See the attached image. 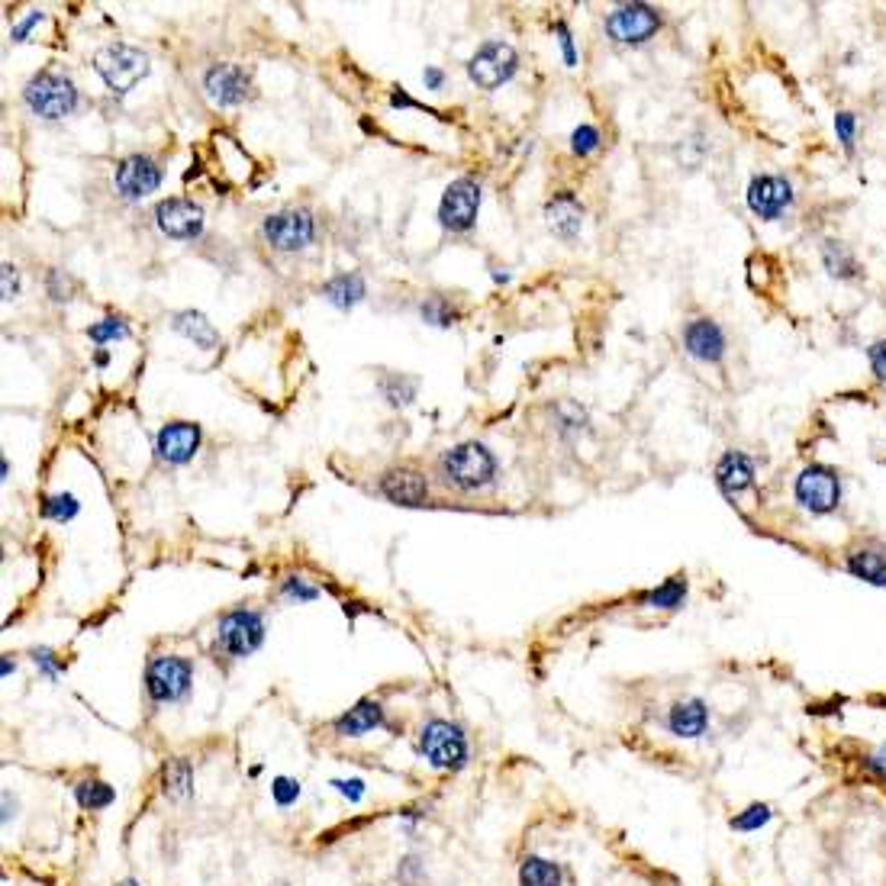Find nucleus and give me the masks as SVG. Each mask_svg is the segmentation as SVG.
I'll return each instance as SVG.
<instances>
[{
    "label": "nucleus",
    "instance_id": "f257e3e1",
    "mask_svg": "<svg viewBox=\"0 0 886 886\" xmlns=\"http://www.w3.org/2000/svg\"><path fill=\"white\" fill-rule=\"evenodd\" d=\"M416 751L429 767H435V771L442 774L464 771L471 761L468 735H464L461 725L448 719H429L416 735Z\"/></svg>",
    "mask_w": 886,
    "mask_h": 886
},
{
    "label": "nucleus",
    "instance_id": "f03ea898",
    "mask_svg": "<svg viewBox=\"0 0 886 886\" xmlns=\"http://www.w3.org/2000/svg\"><path fill=\"white\" fill-rule=\"evenodd\" d=\"M442 477L455 490H484L497 477V458L484 442H461L442 455Z\"/></svg>",
    "mask_w": 886,
    "mask_h": 886
},
{
    "label": "nucleus",
    "instance_id": "7ed1b4c3",
    "mask_svg": "<svg viewBox=\"0 0 886 886\" xmlns=\"http://www.w3.org/2000/svg\"><path fill=\"white\" fill-rule=\"evenodd\" d=\"M23 100L39 120H65L78 107V87L62 71H36L23 87Z\"/></svg>",
    "mask_w": 886,
    "mask_h": 886
},
{
    "label": "nucleus",
    "instance_id": "20e7f679",
    "mask_svg": "<svg viewBox=\"0 0 886 886\" xmlns=\"http://www.w3.org/2000/svg\"><path fill=\"white\" fill-rule=\"evenodd\" d=\"M265 642V616L252 606H236L226 609L216 622V648L226 658H249Z\"/></svg>",
    "mask_w": 886,
    "mask_h": 886
},
{
    "label": "nucleus",
    "instance_id": "39448f33",
    "mask_svg": "<svg viewBox=\"0 0 886 886\" xmlns=\"http://www.w3.org/2000/svg\"><path fill=\"white\" fill-rule=\"evenodd\" d=\"M94 71L107 84L110 94H129L149 75V55L136 46H126V42H113V46L94 55Z\"/></svg>",
    "mask_w": 886,
    "mask_h": 886
},
{
    "label": "nucleus",
    "instance_id": "423d86ee",
    "mask_svg": "<svg viewBox=\"0 0 886 886\" xmlns=\"http://www.w3.org/2000/svg\"><path fill=\"white\" fill-rule=\"evenodd\" d=\"M194 684V664L181 655H155L145 667V693L155 706L181 703Z\"/></svg>",
    "mask_w": 886,
    "mask_h": 886
},
{
    "label": "nucleus",
    "instance_id": "0eeeda50",
    "mask_svg": "<svg viewBox=\"0 0 886 886\" xmlns=\"http://www.w3.org/2000/svg\"><path fill=\"white\" fill-rule=\"evenodd\" d=\"M793 497L812 516H829L841 506V477L825 464H809L796 474Z\"/></svg>",
    "mask_w": 886,
    "mask_h": 886
},
{
    "label": "nucleus",
    "instance_id": "6e6552de",
    "mask_svg": "<svg viewBox=\"0 0 886 886\" xmlns=\"http://www.w3.org/2000/svg\"><path fill=\"white\" fill-rule=\"evenodd\" d=\"M516 71H519V55L510 42H500V39L484 42L468 62V78L477 87H484V91H497L506 81H513Z\"/></svg>",
    "mask_w": 886,
    "mask_h": 886
},
{
    "label": "nucleus",
    "instance_id": "1a4fd4ad",
    "mask_svg": "<svg viewBox=\"0 0 886 886\" xmlns=\"http://www.w3.org/2000/svg\"><path fill=\"white\" fill-rule=\"evenodd\" d=\"M261 236L274 252H303L313 245L316 223L310 210H278L265 216L261 223Z\"/></svg>",
    "mask_w": 886,
    "mask_h": 886
},
{
    "label": "nucleus",
    "instance_id": "9d476101",
    "mask_svg": "<svg viewBox=\"0 0 886 886\" xmlns=\"http://www.w3.org/2000/svg\"><path fill=\"white\" fill-rule=\"evenodd\" d=\"M165 181V168L158 165V158L152 155H126L120 165H116L113 184L116 194H120L126 203H139L145 197H152L158 187Z\"/></svg>",
    "mask_w": 886,
    "mask_h": 886
},
{
    "label": "nucleus",
    "instance_id": "9b49d317",
    "mask_svg": "<svg viewBox=\"0 0 886 886\" xmlns=\"http://www.w3.org/2000/svg\"><path fill=\"white\" fill-rule=\"evenodd\" d=\"M661 29V13L651 4H619L609 10L606 33L622 46H642Z\"/></svg>",
    "mask_w": 886,
    "mask_h": 886
},
{
    "label": "nucleus",
    "instance_id": "f8f14e48",
    "mask_svg": "<svg viewBox=\"0 0 886 886\" xmlns=\"http://www.w3.org/2000/svg\"><path fill=\"white\" fill-rule=\"evenodd\" d=\"M745 200H748V210L758 216V220L774 223L793 207L796 191L783 174H754V178L748 181Z\"/></svg>",
    "mask_w": 886,
    "mask_h": 886
},
{
    "label": "nucleus",
    "instance_id": "ddd939ff",
    "mask_svg": "<svg viewBox=\"0 0 886 886\" xmlns=\"http://www.w3.org/2000/svg\"><path fill=\"white\" fill-rule=\"evenodd\" d=\"M481 210V184L474 178H458L445 187L439 203V223L448 232H471Z\"/></svg>",
    "mask_w": 886,
    "mask_h": 886
},
{
    "label": "nucleus",
    "instance_id": "4468645a",
    "mask_svg": "<svg viewBox=\"0 0 886 886\" xmlns=\"http://www.w3.org/2000/svg\"><path fill=\"white\" fill-rule=\"evenodd\" d=\"M203 91L216 107H242L255 97L249 71L239 65H213L203 75Z\"/></svg>",
    "mask_w": 886,
    "mask_h": 886
},
{
    "label": "nucleus",
    "instance_id": "2eb2a0df",
    "mask_svg": "<svg viewBox=\"0 0 886 886\" xmlns=\"http://www.w3.org/2000/svg\"><path fill=\"white\" fill-rule=\"evenodd\" d=\"M155 226L162 229L168 239L191 242L203 232V210L200 203L187 197H165L155 207Z\"/></svg>",
    "mask_w": 886,
    "mask_h": 886
},
{
    "label": "nucleus",
    "instance_id": "dca6fc26",
    "mask_svg": "<svg viewBox=\"0 0 886 886\" xmlns=\"http://www.w3.org/2000/svg\"><path fill=\"white\" fill-rule=\"evenodd\" d=\"M200 439H203V432H200L197 423H187V419H174V423L158 429V435H155V455H158V461L174 464V468H178V464H187V461L197 455Z\"/></svg>",
    "mask_w": 886,
    "mask_h": 886
},
{
    "label": "nucleus",
    "instance_id": "f3484780",
    "mask_svg": "<svg viewBox=\"0 0 886 886\" xmlns=\"http://www.w3.org/2000/svg\"><path fill=\"white\" fill-rule=\"evenodd\" d=\"M377 490H381L384 500L397 503V506H423L429 500L426 474L416 468H406V464L384 471L381 481H377Z\"/></svg>",
    "mask_w": 886,
    "mask_h": 886
},
{
    "label": "nucleus",
    "instance_id": "a211bd4d",
    "mask_svg": "<svg viewBox=\"0 0 886 886\" xmlns=\"http://www.w3.org/2000/svg\"><path fill=\"white\" fill-rule=\"evenodd\" d=\"M725 348H729V342H725V332L716 319L700 316L684 326V352L703 361V365H719L725 358Z\"/></svg>",
    "mask_w": 886,
    "mask_h": 886
},
{
    "label": "nucleus",
    "instance_id": "6ab92c4d",
    "mask_svg": "<svg viewBox=\"0 0 886 886\" xmlns=\"http://www.w3.org/2000/svg\"><path fill=\"white\" fill-rule=\"evenodd\" d=\"M545 223L561 242H574L584 229V203L571 191H558L545 203Z\"/></svg>",
    "mask_w": 886,
    "mask_h": 886
},
{
    "label": "nucleus",
    "instance_id": "aec40b11",
    "mask_svg": "<svg viewBox=\"0 0 886 886\" xmlns=\"http://www.w3.org/2000/svg\"><path fill=\"white\" fill-rule=\"evenodd\" d=\"M709 722H713V713L703 700H677L671 709H667V732L674 738H684V742H693V738H703L709 732Z\"/></svg>",
    "mask_w": 886,
    "mask_h": 886
},
{
    "label": "nucleus",
    "instance_id": "412c9836",
    "mask_svg": "<svg viewBox=\"0 0 886 886\" xmlns=\"http://www.w3.org/2000/svg\"><path fill=\"white\" fill-rule=\"evenodd\" d=\"M758 481V464L745 452H725L716 461V484L729 500H735L738 493H745Z\"/></svg>",
    "mask_w": 886,
    "mask_h": 886
},
{
    "label": "nucleus",
    "instance_id": "4be33fe9",
    "mask_svg": "<svg viewBox=\"0 0 886 886\" xmlns=\"http://www.w3.org/2000/svg\"><path fill=\"white\" fill-rule=\"evenodd\" d=\"M384 722H387V716H384L381 700H371V696H365V700H358L352 709H345V713L332 722V732L342 735V738H365V735L381 729Z\"/></svg>",
    "mask_w": 886,
    "mask_h": 886
},
{
    "label": "nucleus",
    "instance_id": "5701e85b",
    "mask_svg": "<svg viewBox=\"0 0 886 886\" xmlns=\"http://www.w3.org/2000/svg\"><path fill=\"white\" fill-rule=\"evenodd\" d=\"M841 568H845L851 577L864 580V584L870 587H886V555L880 548H854L845 555V561H841Z\"/></svg>",
    "mask_w": 886,
    "mask_h": 886
},
{
    "label": "nucleus",
    "instance_id": "b1692460",
    "mask_svg": "<svg viewBox=\"0 0 886 886\" xmlns=\"http://www.w3.org/2000/svg\"><path fill=\"white\" fill-rule=\"evenodd\" d=\"M171 329L181 332L184 339H191L197 348H203V352H213V348L220 345V332H216V326L200 310H181V313H174Z\"/></svg>",
    "mask_w": 886,
    "mask_h": 886
},
{
    "label": "nucleus",
    "instance_id": "393cba45",
    "mask_svg": "<svg viewBox=\"0 0 886 886\" xmlns=\"http://www.w3.org/2000/svg\"><path fill=\"white\" fill-rule=\"evenodd\" d=\"M519 886H568L564 867L542 854H526L519 861Z\"/></svg>",
    "mask_w": 886,
    "mask_h": 886
},
{
    "label": "nucleus",
    "instance_id": "a878e982",
    "mask_svg": "<svg viewBox=\"0 0 886 886\" xmlns=\"http://www.w3.org/2000/svg\"><path fill=\"white\" fill-rule=\"evenodd\" d=\"M368 287H365V278H361L358 271H342L336 274L332 281L323 284V297L332 303L336 310H352L358 307L361 300H365Z\"/></svg>",
    "mask_w": 886,
    "mask_h": 886
},
{
    "label": "nucleus",
    "instance_id": "bb28decb",
    "mask_svg": "<svg viewBox=\"0 0 886 886\" xmlns=\"http://www.w3.org/2000/svg\"><path fill=\"white\" fill-rule=\"evenodd\" d=\"M822 265L832 274L835 281H858L861 278V261L854 258V252L845 242L838 239H825L822 245Z\"/></svg>",
    "mask_w": 886,
    "mask_h": 886
},
{
    "label": "nucleus",
    "instance_id": "cd10ccee",
    "mask_svg": "<svg viewBox=\"0 0 886 886\" xmlns=\"http://www.w3.org/2000/svg\"><path fill=\"white\" fill-rule=\"evenodd\" d=\"M194 793V764L187 758H174L162 771V796L168 800H187Z\"/></svg>",
    "mask_w": 886,
    "mask_h": 886
},
{
    "label": "nucleus",
    "instance_id": "c85d7f7f",
    "mask_svg": "<svg viewBox=\"0 0 886 886\" xmlns=\"http://www.w3.org/2000/svg\"><path fill=\"white\" fill-rule=\"evenodd\" d=\"M684 603H687V580L684 577L664 580L661 587L648 590L642 597V606H651V609H680Z\"/></svg>",
    "mask_w": 886,
    "mask_h": 886
},
{
    "label": "nucleus",
    "instance_id": "c756f323",
    "mask_svg": "<svg viewBox=\"0 0 886 886\" xmlns=\"http://www.w3.org/2000/svg\"><path fill=\"white\" fill-rule=\"evenodd\" d=\"M377 390H381V397L390 403V406H410L416 400V390H419V381L416 377H406V374H384L381 381H377Z\"/></svg>",
    "mask_w": 886,
    "mask_h": 886
},
{
    "label": "nucleus",
    "instance_id": "7c9ffc66",
    "mask_svg": "<svg viewBox=\"0 0 886 886\" xmlns=\"http://www.w3.org/2000/svg\"><path fill=\"white\" fill-rule=\"evenodd\" d=\"M75 800H78V806L81 809H91V812H100V809H107L113 800H116V790L110 787L107 780H81V783H75Z\"/></svg>",
    "mask_w": 886,
    "mask_h": 886
},
{
    "label": "nucleus",
    "instance_id": "2f4dec72",
    "mask_svg": "<svg viewBox=\"0 0 886 886\" xmlns=\"http://www.w3.org/2000/svg\"><path fill=\"white\" fill-rule=\"evenodd\" d=\"M774 819V806L771 803H748L745 809H738L735 816L729 819L732 832H742V835H751V832H761L764 825H771Z\"/></svg>",
    "mask_w": 886,
    "mask_h": 886
},
{
    "label": "nucleus",
    "instance_id": "473e14b6",
    "mask_svg": "<svg viewBox=\"0 0 886 886\" xmlns=\"http://www.w3.org/2000/svg\"><path fill=\"white\" fill-rule=\"evenodd\" d=\"M419 316L426 319L429 326H439V329H448L458 323V307L448 297L442 294H432L429 300L419 303Z\"/></svg>",
    "mask_w": 886,
    "mask_h": 886
},
{
    "label": "nucleus",
    "instance_id": "72a5a7b5",
    "mask_svg": "<svg viewBox=\"0 0 886 886\" xmlns=\"http://www.w3.org/2000/svg\"><path fill=\"white\" fill-rule=\"evenodd\" d=\"M81 513V503L75 500V493H49L46 500H42V516L58 522V526H65V522H71Z\"/></svg>",
    "mask_w": 886,
    "mask_h": 886
},
{
    "label": "nucleus",
    "instance_id": "f704fd0d",
    "mask_svg": "<svg viewBox=\"0 0 886 886\" xmlns=\"http://www.w3.org/2000/svg\"><path fill=\"white\" fill-rule=\"evenodd\" d=\"M87 339H94L100 348L120 342V339H129V323L123 316H104V319H97L94 326H87Z\"/></svg>",
    "mask_w": 886,
    "mask_h": 886
},
{
    "label": "nucleus",
    "instance_id": "c9c22d12",
    "mask_svg": "<svg viewBox=\"0 0 886 886\" xmlns=\"http://www.w3.org/2000/svg\"><path fill=\"white\" fill-rule=\"evenodd\" d=\"M319 590L316 584H310V580H303L300 574H290V577H284V584H281V597L284 600H290V603H313V600H319Z\"/></svg>",
    "mask_w": 886,
    "mask_h": 886
},
{
    "label": "nucleus",
    "instance_id": "e433bc0d",
    "mask_svg": "<svg viewBox=\"0 0 886 886\" xmlns=\"http://www.w3.org/2000/svg\"><path fill=\"white\" fill-rule=\"evenodd\" d=\"M46 294L55 303L71 300V294H75V281H71V274L62 271V268H49L46 271Z\"/></svg>",
    "mask_w": 886,
    "mask_h": 886
},
{
    "label": "nucleus",
    "instance_id": "4c0bfd02",
    "mask_svg": "<svg viewBox=\"0 0 886 886\" xmlns=\"http://www.w3.org/2000/svg\"><path fill=\"white\" fill-rule=\"evenodd\" d=\"M600 149V129L597 126H590V123H584V126H577L574 133H571V152L574 155H590V152H597Z\"/></svg>",
    "mask_w": 886,
    "mask_h": 886
},
{
    "label": "nucleus",
    "instance_id": "58836bf2",
    "mask_svg": "<svg viewBox=\"0 0 886 886\" xmlns=\"http://www.w3.org/2000/svg\"><path fill=\"white\" fill-rule=\"evenodd\" d=\"M271 796H274V803H278L281 809L294 806L300 800V780H294V777H274L271 780Z\"/></svg>",
    "mask_w": 886,
    "mask_h": 886
},
{
    "label": "nucleus",
    "instance_id": "ea45409f",
    "mask_svg": "<svg viewBox=\"0 0 886 886\" xmlns=\"http://www.w3.org/2000/svg\"><path fill=\"white\" fill-rule=\"evenodd\" d=\"M835 136L841 142V149L845 152H854V139H858V120H854L851 110H841L835 113Z\"/></svg>",
    "mask_w": 886,
    "mask_h": 886
},
{
    "label": "nucleus",
    "instance_id": "a19ab883",
    "mask_svg": "<svg viewBox=\"0 0 886 886\" xmlns=\"http://www.w3.org/2000/svg\"><path fill=\"white\" fill-rule=\"evenodd\" d=\"M861 771L867 774V777H874L877 783H886V742L883 745H877L874 751H867V754H861Z\"/></svg>",
    "mask_w": 886,
    "mask_h": 886
},
{
    "label": "nucleus",
    "instance_id": "79ce46f5",
    "mask_svg": "<svg viewBox=\"0 0 886 886\" xmlns=\"http://www.w3.org/2000/svg\"><path fill=\"white\" fill-rule=\"evenodd\" d=\"M329 787L336 790L339 796H345L348 803H361V800H365V793H368L365 780H358V777H332Z\"/></svg>",
    "mask_w": 886,
    "mask_h": 886
},
{
    "label": "nucleus",
    "instance_id": "37998d69",
    "mask_svg": "<svg viewBox=\"0 0 886 886\" xmlns=\"http://www.w3.org/2000/svg\"><path fill=\"white\" fill-rule=\"evenodd\" d=\"M397 880H400L403 886H423V880H426L423 861H419L416 854H410V858H403L400 867H397Z\"/></svg>",
    "mask_w": 886,
    "mask_h": 886
},
{
    "label": "nucleus",
    "instance_id": "c03bdc74",
    "mask_svg": "<svg viewBox=\"0 0 886 886\" xmlns=\"http://www.w3.org/2000/svg\"><path fill=\"white\" fill-rule=\"evenodd\" d=\"M33 664L39 667V674L46 677V680H55L58 674H62V664H58L52 648H36L33 651Z\"/></svg>",
    "mask_w": 886,
    "mask_h": 886
},
{
    "label": "nucleus",
    "instance_id": "a18cd8bd",
    "mask_svg": "<svg viewBox=\"0 0 886 886\" xmlns=\"http://www.w3.org/2000/svg\"><path fill=\"white\" fill-rule=\"evenodd\" d=\"M0 290H4L7 303L20 297V271L17 265H10V261H4V268H0Z\"/></svg>",
    "mask_w": 886,
    "mask_h": 886
},
{
    "label": "nucleus",
    "instance_id": "49530a36",
    "mask_svg": "<svg viewBox=\"0 0 886 886\" xmlns=\"http://www.w3.org/2000/svg\"><path fill=\"white\" fill-rule=\"evenodd\" d=\"M867 358H870V371L880 384H886V339L867 345Z\"/></svg>",
    "mask_w": 886,
    "mask_h": 886
},
{
    "label": "nucleus",
    "instance_id": "de8ad7c7",
    "mask_svg": "<svg viewBox=\"0 0 886 886\" xmlns=\"http://www.w3.org/2000/svg\"><path fill=\"white\" fill-rule=\"evenodd\" d=\"M555 33H558V46H561V55H564V65L568 68H577V49H574V39H571V29L568 23H555Z\"/></svg>",
    "mask_w": 886,
    "mask_h": 886
},
{
    "label": "nucleus",
    "instance_id": "09e8293b",
    "mask_svg": "<svg viewBox=\"0 0 886 886\" xmlns=\"http://www.w3.org/2000/svg\"><path fill=\"white\" fill-rule=\"evenodd\" d=\"M39 23H42V13H29V17H26L17 29H13V42H23V39L29 36V29L39 26Z\"/></svg>",
    "mask_w": 886,
    "mask_h": 886
},
{
    "label": "nucleus",
    "instance_id": "8fccbe9b",
    "mask_svg": "<svg viewBox=\"0 0 886 886\" xmlns=\"http://www.w3.org/2000/svg\"><path fill=\"white\" fill-rule=\"evenodd\" d=\"M423 81H426L429 91H439V87L445 84V75H442L439 68H426V71H423Z\"/></svg>",
    "mask_w": 886,
    "mask_h": 886
},
{
    "label": "nucleus",
    "instance_id": "3c124183",
    "mask_svg": "<svg viewBox=\"0 0 886 886\" xmlns=\"http://www.w3.org/2000/svg\"><path fill=\"white\" fill-rule=\"evenodd\" d=\"M94 365L97 368H107L110 365V352H107V348H97V352H94Z\"/></svg>",
    "mask_w": 886,
    "mask_h": 886
},
{
    "label": "nucleus",
    "instance_id": "603ef678",
    "mask_svg": "<svg viewBox=\"0 0 886 886\" xmlns=\"http://www.w3.org/2000/svg\"><path fill=\"white\" fill-rule=\"evenodd\" d=\"M13 671H17V661H13V658H4V661H0V677H10Z\"/></svg>",
    "mask_w": 886,
    "mask_h": 886
},
{
    "label": "nucleus",
    "instance_id": "864d4df0",
    "mask_svg": "<svg viewBox=\"0 0 886 886\" xmlns=\"http://www.w3.org/2000/svg\"><path fill=\"white\" fill-rule=\"evenodd\" d=\"M10 819H13V800H10V796L4 793V829L10 825Z\"/></svg>",
    "mask_w": 886,
    "mask_h": 886
},
{
    "label": "nucleus",
    "instance_id": "5fc2aeb1",
    "mask_svg": "<svg viewBox=\"0 0 886 886\" xmlns=\"http://www.w3.org/2000/svg\"><path fill=\"white\" fill-rule=\"evenodd\" d=\"M113 886H142L139 880H120V883H113Z\"/></svg>",
    "mask_w": 886,
    "mask_h": 886
},
{
    "label": "nucleus",
    "instance_id": "6e6d98bb",
    "mask_svg": "<svg viewBox=\"0 0 886 886\" xmlns=\"http://www.w3.org/2000/svg\"><path fill=\"white\" fill-rule=\"evenodd\" d=\"M278 886H290V883H278Z\"/></svg>",
    "mask_w": 886,
    "mask_h": 886
}]
</instances>
